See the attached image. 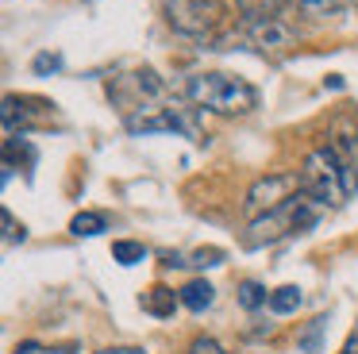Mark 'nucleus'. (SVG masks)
Here are the masks:
<instances>
[{
  "instance_id": "nucleus-1",
  "label": "nucleus",
  "mask_w": 358,
  "mask_h": 354,
  "mask_svg": "<svg viewBox=\"0 0 358 354\" xmlns=\"http://www.w3.org/2000/svg\"><path fill=\"white\" fill-rule=\"evenodd\" d=\"M185 97L193 108H208L216 115H247L258 108V89L247 81V77L235 73H220V69H208V73H193L185 81Z\"/></svg>"
},
{
  "instance_id": "nucleus-2",
  "label": "nucleus",
  "mask_w": 358,
  "mask_h": 354,
  "mask_svg": "<svg viewBox=\"0 0 358 354\" xmlns=\"http://www.w3.org/2000/svg\"><path fill=\"white\" fill-rule=\"evenodd\" d=\"M355 169H350V158L339 150V146H316L308 150L301 166V189L308 192L320 204H343V200L355 192Z\"/></svg>"
},
{
  "instance_id": "nucleus-3",
  "label": "nucleus",
  "mask_w": 358,
  "mask_h": 354,
  "mask_svg": "<svg viewBox=\"0 0 358 354\" xmlns=\"http://www.w3.org/2000/svg\"><path fill=\"white\" fill-rule=\"evenodd\" d=\"M324 215V204L312 200L308 192H293L289 200H281L278 208L255 215L250 220V235H247V246H266V243H278V239H289V235H304L312 231Z\"/></svg>"
},
{
  "instance_id": "nucleus-4",
  "label": "nucleus",
  "mask_w": 358,
  "mask_h": 354,
  "mask_svg": "<svg viewBox=\"0 0 358 354\" xmlns=\"http://www.w3.org/2000/svg\"><path fill=\"white\" fill-rule=\"evenodd\" d=\"M124 127L131 135H158V131H170V135H185V139H201V123H196V108H181L178 100L162 97L155 104L139 108V112L124 115Z\"/></svg>"
},
{
  "instance_id": "nucleus-5",
  "label": "nucleus",
  "mask_w": 358,
  "mask_h": 354,
  "mask_svg": "<svg viewBox=\"0 0 358 354\" xmlns=\"http://www.w3.org/2000/svg\"><path fill=\"white\" fill-rule=\"evenodd\" d=\"M162 15L178 35L208 38L224 23V4L220 0H162Z\"/></svg>"
},
{
  "instance_id": "nucleus-6",
  "label": "nucleus",
  "mask_w": 358,
  "mask_h": 354,
  "mask_svg": "<svg viewBox=\"0 0 358 354\" xmlns=\"http://www.w3.org/2000/svg\"><path fill=\"white\" fill-rule=\"evenodd\" d=\"M108 97L120 104V112H124V115H131V112H139V108L162 100L166 97V81L150 66H143V69H131V73H124V77H112V81H108Z\"/></svg>"
},
{
  "instance_id": "nucleus-7",
  "label": "nucleus",
  "mask_w": 358,
  "mask_h": 354,
  "mask_svg": "<svg viewBox=\"0 0 358 354\" xmlns=\"http://www.w3.org/2000/svg\"><path fill=\"white\" fill-rule=\"evenodd\" d=\"M293 192H301V181H296L293 174H266V177H258V181L250 185V192H247V215L255 220V215L278 208L281 200H289Z\"/></svg>"
},
{
  "instance_id": "nucleus-8",
  "label": "nucleus",
  "mask_w": 358,
  "mask_h": 354,
  "mask_svg": "<svg viewBox=\"0 0 358 354\" xmlns=\"http://www.w3.org/2000/svg\"><path fill=\"white\" fill-rule=\"evenodd\" d=\"M247 38L258 46V50H285L293 46V27H289L281 15H247Z\"/></svg>"
},
{
  "instance_id": "nucleus-9",
  "label": "nucleus",
  "mask_w": 358,
  "mask_h": 354,
  "mask_svg": "<svg viewBox=\"0 0 358 354\" xmlns=\"http://www.w3.org/2000/svg\"><path fill=\"white\" fill-rule=\"evenodd\" d=\"M139 304H143V312H147V316L166 320V316H173V308L181 304V292L166 289V285H150V289L139 297Z\"/></svg>"
},
{
  "instance_id": "nucleus-10",
  "label": "nucleus",
  "mask_w": 358,
  "mask_h": 354,
  "mask_svg": "<svg viewBox=\"0 0 358 354\" xmlns=\"http://www.w3.org/2000/svg\"><path fill=\"white\" fill-rule=\"evenodd\" d=\"M108 231V215L104 212H78L70 220V235H78V239H93V235H104Z\"/></svg>"
},
{
  "instance_id": "nucleus-11",
  "label": "nucleus",
  "mask_w": 358,
  "mask_h": 354,
  "mask_svg": "<svg viewBox=\"0 0 358 354\" xmlns=\"http://www.w3.org/2000/svg\"><path fill=\"white\" fill-rule=\"evenodd\" d=\"M212 300H216V289H212L208 281H201V277L181 289V304H185L189 312H204V308H212Z\"/></svg>"
},
{
  "instance_id": "nucleus-12",
  "label": "nucleus",
  "mask_w": 358,
  "mask_h": 354,
  "mask_svg": "<svg viewBox=\"0 0 358 354\" xmlns=\"http://www.w3.org/2000/svg\"><path fill=\"white\" fill-rule=\"evenodd\" d=\"M301 289L296 285H281V289H273L270 292V312L273 316H289V312H296L301 308Z\"/></svg>"
},
{
  "instance_id": "nucleus-13",
  "label": "nucleus",
  "mask_w": 358,
  "mask_h": 354,
  "mask_svg": "<svg viewBox=\"0 0 358 354\" xmlns=\"http://www.w3.org/2000/svg\"><path fill=\"white\" fill-rule=\"evenodd\" d=\"M112 258H116L120 266H139V262H147V246L131 243V239H116V243H112Z\"/></svg>"
},
{
  "instance_id": "nucleus-14",
  "label": "nucleus",
  "mask_w": 358,
  "mask_h": 354,
  "mask_svg": "<svg viewBox=\"0 0 358 354\" xmlns=\"http://www.w3.org/2000/svg\"><path fill=\"white\" fill-rule=\"evenodd\" d=\"M243 8V15H281L289 4H301V0H235Z\"/></svg>"
},
{
  "instance_id": "nucleus-15",
  "label": "nucleus",
  "mask_w": 358,
  "mask_h": 354,
  "mask_svg": "<svg viewBox=\"0 0 358 354\" xmlns=\"http://www.w3.org/2000/svg\"><path fill=\"white\" fill-rule=\"evenodd\" d=\"M239 304L247 308V312L270 304V292H266V285H262V281H243V285H239Z\"/></svg>"
},
{
  "instance_id": "nucleus-16",
  "label": "nucleus",
  "mask_w": 358,
  "mask_h": 354,
  "mask_svg": "<svg viewBox=\"0 0 358 354\" xmlns=\"http://www.w3.org/2000/svg\"><path fill=\"white\" fill-rule=\"evenodd\" d=\"M12 354H78V343H58V346H47V343H35V339H27V343H20Z\"/></svg>"
},
{
  "instance_id": "nucleus-17",
  "label": "nucleus",
  "mask_w": 358,
  "mask_h": 354,
  "mask_svg": "<svg viewBox=\"0 0 358 354\" xmlns=\"http://www.w3.org/2000/svg\"><path fill=\"white\" fill-rule=\"evenodd\" d=\"M347 4V0H301V12L304 15H312V20H320V15H331V12H339V8Z\"/></svg>"
},
{
  "instance_id": "nucleus-18",
  "label": "nucleus",
  "mask_w": 358,
  "mask_h": 354,
  "mask_svg": "<svg viewBox=\"0 0 358 354\" xmlns=\"http://www.w3.org/2000/svg\"><path fill=\"white\" fill-rule=\"evenodd\" d=\"M31 69H35V73H39V77H47V73H58V69H62V54H50V50L35 54Z\"/></svg>"
},
{
  "instance_id": "nucleus-19",
  "label": "nucleus",
  "mask_w": 358,
  "mask_h": 354,
  "mask_svg": "<svg viewBox=\"0 0 358 354\" xmlns=\"http://www.w3.org/2000/svg\"><path fill=\"white\" fill-rule=\"evenodd\" d=\"M0 220H4V243H8V246H16V243H24V239H27L24 223H16V220H12V212H8V208L0 212Z\"/></svg>"
},
{
  "instance_id": "nucleus-20",
  "label": "nucleus",
  "mask_w": 358,
  "mask_h": 354,
  "mask_svg": "<svg viewBox=\"0 0 358 354\" xmlns=\"http://www.w3.org/2000/svg\"><path fill=\"white\" fill-rule=\"evenodd\" d=\"M220 262H224V250H220V246H204V250H196V254H193V262H189V266L208 269V266H220Z\"/></svg>"
},
{
  "instance_id": "nucleus-21",
  "label": "nucleus",
  "mask_w": 358,
  "mask_h": 354,
  "mask_svg": "<svg viewBox=\"0 0 358 354\" xmlns=\"http://www.w3.org/2000/svg\"><path fill=\"white\" fill-rule=\"evenodd\" d=\"M324 323H327V320H312L308 331L301 335V346H304L308 354H320V331H324Z\"/></svg>"
},
{
  "instance_id": "nucleus-22",
  "label": "nucleus",
  "mask_w": 358,
  "mask_h": 354,
  "mask_svg": "<svg viewBox=\"0 0 358 354\" xmlns=\"http://www.w3.org/2000/svg\"><path fill=\"white\" fill-rule=\"evenodd\" d=\"M189 354H227V351L216 343V339L201 335V339H193V343H189Z\"/></svg>"
},
{
  "instance_id": "nucleus-23",
  "label": "nucleus",
  "mask_w": 358,
  "mask_h": 354,
  "mask_svg": "<svg viewBox=\"0 0 358 354\" xmlns=\"http://www.w3.org/2000/svg\"><path fill=\"white\" fill-rule=\"evenodd\" d=\"M339 354H358V331H350V335H347V343H343Z\"/></svg>"
},
{
  "instance_id": "nucleus-24",
  "label": "nucleus",
  "mask_w": 358,
  "mask_h": 354,
  "mask_svg": "<svg viewBox=\"0 0 358 354\" xmlns=\"http://www.w3.org/2000/svg\"><path fill=\"white\" fill-rule=\"evenodd\" d=\"M101 354H143V351H135V346H116V351H101Z\"/></svg>"
}]
</instances>
